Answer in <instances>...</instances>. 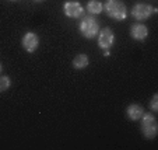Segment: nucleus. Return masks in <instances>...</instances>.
<instances>
[{
    "label": "nucleus",
    "mask_w": 158,
    "mask_h": 150,
    "mask_svg": "<svg viewBox=\"0 0 158 150\" xmlns=\"http://www.w3.org/2000/svg\"><path fill=\"white\" fill-rule=\"evenodd\" d=\"M104 11L106 13L108 17L116 21H123L127 17V9L120 0H106L104 4Z\"/></svg>",
    "instance_id": "nucleus-1"
},
{
    "label": "nucleus",
    "mask_w": 158,
    "mask_h": 150,
    "mask_svg": "<svg viewBox=\"0 0 158 150\" xmlns=\"http://www.w3.org/2000/svg\"><path fill=\"white\" fill-rule=\"evenodd\" d=\"M78 28H80V32L83 34L84 38L93 39V38H95L99 32L98 20H97L93 14L85 15V17H83V20L80 21V27Z\"/></svg>",
    "instance_id": "nucleus-2"
},
{
    "label": "nucleus",
    "mask_w": 158,
    "mask_h": 150,
    "mask_svg": "<svg viewBox=\"0 0 158 150\" xmlns=\"http://www.w3.org/2000/svg\"><path fill=\"white\" fill-rule=\"evenodd\" d=\"M141 119V132L146 139H154L157 136V119L152 114L144 112Z\"/></svg>",
    "instance_id": "nucleus-3"
},
{
    "label": "nucleus",
    "mask_w": 158,
    "mask_h": 150,
    "mask_svg": "<svg viewBox=\"0 0 158 150\" xmlns=\"http://www.w3.org/2000/svg\"><path fill=\"white\" fill-rule=\"evenodd\" d=\"M157 11L158 10L155 9V7L150 6V4L139 3V4H136V6H133V9H131V15L137 21H144L151 17L152 14H155Z\"/></svg>",
    "instance_id": "nucleus-4"
},
{
    "label": "nucleus",
    "mask_w": 158,
    "mask_h": 150,
    "mask_svg": "<svg viewBox=\"0 0 158 150\" xmlns=\"http://www.w3.org/2000/svg\"><path fill=\"white\" fill-rule=\"evenodd\" d=\"M98 46L101 49H109V48H112L114 46V44H115V34L112 32V30L110 28H104V30H99V32H98Z\"/></svg>",
    "instance_id": "nucleus-5"
},
{
    "label": "nucleus",
    "mask_w": 158,
    "mask_h": 150,
    "mask_svg": "<svg viewBox=\"0 0 158 150\" xmlns=\"http://www.w3.org/2000/svg\"><path fill=\"white\" fill-rule=\"evenodd\" d=\"M63 13H64L66 17L69 18H80L84 14V9L78 2L74 0H69L63 4Z\"/></svg>",
    "instance_id": "nucleus-6"
},
{
    "label": "nucleus",
    "mask_w": 158,
    "mask_h": 150,
    "mask_svg": "<svg viewBox=\"0 0 158 150\" xmlns=\"http://www.w3.org/2000/svg\"><path fill=\"white\" fill-rule=\"evenodd\" d=\"M23 46H24V49L27 52H30V54H32V52H35L36 49H38L39 46V38L38 35H36L35 32H27L24 35V38H23Z\"/></svg>",
    "instance_id": "nucleus-7"
},
{
    "label": "nucleus",
    "mask_w": 158,
    "mask_h": 150,
    "mask_svg": "<svg viewBox=\"0 0 158 150\" xmlns=\"http://www.w3.org/2000/svg\"><path fill=\"white\" fill-rule=\"evenodd\" d=\"M130 36L136 41H144L148 36V28L144 24H134L130 28Z\"/></svg>",
    "instance_id": "nucleus-8"
},
{
    "label": "nucleus",
    "mask_w": 158,
    "mask_h": 150,
    "mask_svg": "<svg viewBox=\"0 0 158 150\" xmlns=\"http://www.w3.org/2000/svg\"><path fill=\"white\" fill-rule=\"evenodd\" d=\"M144 112H146L144 108L139 104H131V105H129L127 109H126V115H127V118L130 121H139L143 117Z\"/></svg>",
    "instance_id": "nucleus-9"
},
{
    "label": "nucleus",
    "mask_w": 158,
    "mask_h": 150,
    "mask_svg": "<svg viewBox=\"0 0 158 150\" xmlns=\"http://www.w3.org/2000/svg\"><path fill=\"white\" fill-rule=\"evenodd\" d=\"M88 63H89L88 56H87L85 54H80V55H77V56L73 59V67L77 69V70H83V69H85V67L88 66Z\"/></svg>",
    "instance_id": "nucleus-10"
},
{
    "label": "nucleus",
    "mask_w": 158,
    "mask_h": 150,
    "mask_svg": "<svg viewBox=\"0 0 158 150\" xmlns=\"http://www.w3.org/2000/svg\"><path fill=\"white\" fill-rule=\"evenodd\" d=\"M102 10H104V4L99 3L98 0H89L88 3H87V11L89 13V14H99V13H102Z\"/></svg>",
    "instance_id": "nucleus-11"
},
{
    "label": "nucleus",
    "mask_w": 158,
    "mask_h": 150,
    "mask_svg": "<svg viewBox=\"0 0 158 150\" xmlns=\"http://www.w3.org/2000/svg\"><path fill=\"white\" fill-rule=\"evenodd\" d=\"M10 84H11V81H10V79L7 76H0V93L9 90Z\"/></svg>",
    "instance_id": "nucleus-12"
},
{
    "label": "nucleus",
    "mask_w": 158,
    "mask_h": 150,
    "mask_svg": "<svg viewBox=\"0 0 158 150\" xmlns=\"http://www.w3.org/2000/svg\"><path fill=\"white\" fill-rule=\"evenodd\" d=\"M150 108L152 112H158V94H154L151 100V104H150Z\"/></svg>",
    "instance_id": "nucleus-13"
},
{
    "label": "nucleus",
    "mask_w": 158,
    "mask_h": 150,
    "mask_svg": "<svg viewBox=\"0 0 158 150\" xmlns=\"http://www.w3.org/2000/svg\"><path fill=\"white\" fill-rule=\"evenodd\" d=\"M0 72H2V63H0Z\"/></svg>",
    "instance_id": "nucleus-14"
},
{
    "label": "nucleus",
    "mask_w": 158,
    "mask_h": 150,
    "mask_svg": "<svg viewBox=\"0 0 158 150\" xmlns=\"http://www.w3.org/2000/svg\"><path fill=\"white\" fill-rule=\"evenodd\" d=\"M34 2H42V0H34Z\"/></svg>",
    "instance_id": "nucleus-15"
},
{
    "label": "nucleus",
    "mask_w": 158,
    "mask_h": 150,
    "mask_svg": "<svg viewBox=\"0 0 158 150\" xmlns=\"http://www.w3.org/2000/svg\"><path fill=\"white\" fill-rule=\"evenodd\" d=\"M10 2H17V0H10Z\"/></svg>",
    "instance_id": "nucleus-16"
}]
</instances>
